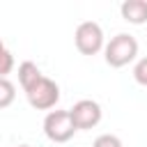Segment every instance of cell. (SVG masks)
<instances>
[{
    "label": "cell",
    "mask_w": 147,
    "mask_h": 147,
    "mask_svg": "<svg viewBox=\"0 0 147 147\" xmlns=\"http://www.w3.org/2000/svg\"><path fill=\"white\" fill-rule=\"evenodd\" d=\"M103 53H106L103 55L106 62L113 69H122V67H126L129 62L136 60V55H138V41H136V37H131L126 32H119V34H115L106 44Z\"/></svg>",
    "instance_id": "cell-1"
},
{
    "label": "cell",
    "mask_w": 147,
    "mask_h": 147,
    "mask_svg": "<svg viewBox=\"0 0 147 147\" xmlns=\"http://www.w3.org/2000/svg\"><path fill=\"white\" fill-rule=\"evenodd\" d=\"M25 96H28V103H30L32 108H37V110H51V108H55V103L60 101V87H57V83H55L53 78L41 76V78L25 92Z\"/></svg>",
    "instance_id": "cell-2"
},
{
    "label": "cell",
    "mask_w": 147,
    "mask_h": 147,
    "mask_svg": "<svg viewBox=\"0 0 147 147\" xmlns=\"http://www.w3.org/2000/svg\"><path fill=\"white\" fill-rule=\"evenodd\" d=\"M44 133L51 142H69L76 133L69 110H51L44 117Z\"/></svg>",
    "instance_id": "cell-3"
},
{
    "label": "cell",
    "mask_w": 147,
    "mask_h": 147,
    "mask_svg": "<svg viewBox=\"0 0 147 147\" xmlns=\"http://www.w3.org/2000/svg\"><path fill=\"white\" fill-rule=\"evenodd\" d=\"M74 41H76V48L83 53V55H96L101 48H103V30L99 23L94 21H85L76 28L74 32Z\"/></svg>",
    "instance_id": "cell-4"
},
{
    "label": "cell",
    "mask_w": 147,
    "mask_h": 147,
    "mask_svg": "<svg viewBox=\"0 0 147 147\" xmlns=\"http://www.w3.org/2000/svg\"><path fill=\"white\" fill-rule=\"evenodd\" d=\"M69 115H71L76 131H87L101 122V106L92 99H80L69 108Z\"/></svg>",
    "instance_id": "cell-5"
},
{
    "label": "cell",
    "mask_w": 147,
    "mask_h": 147,
    "mask_svg": "<svg viewBox=\"0 0 147 147\" xmlns=\"http://www.w3.org/2000/svg\"><path fill=\"white\" fill-rule=\"evenodd\" d=\"M119 14L131 25L147 23V0H124L119 5Z\"/></svg>",
    "instance_id": "cell-6"
},
{
    "label": "cell",
    "mask_w": 147,
    "mask_h": 147,
    "mask_svg": "<svg viewBox=\"0 0 147 147\" xmlns=\"http://www.w3.org/2000/svg\"><path fill=\"white\" fill-rule=\"evenodd\" d=\"M44 74L39 71V67L34 64V62H30V60H25V62H21L18 64V83H21V87H23V92H28L39 78H41Z\"/></svg>",
    "instance_id": "cell-7"
},
{
    "label": "cell",
    "mask_w": 147,
    "mask_h": 147,
    "mask_svg": "<svg viewBox=\"0 0 147 147\" xmlns=\"http://www.w3.org/2000/svg\"><path fill=\"white\" fill-rule=\"evenodd\" d=\"M14 99H16V87H14V83L7 80V78H0V108L11 106Z\"/></svg>",
    "instance_id": "cell-8"
},
{
    "label": "cell",
    "mask_w": 147,
    "mask_h": 147,
    "mask_svg": "<svg viewBox=\"0 0 147 147\" xmlns=\"http://www.w3.org/2000/svg\"><path fill=\"white\" fill-rule=\"evenodd\" d=\"M11 69H14V55L9 53V48L0 39V78H7V74Z\"/></svg>",
    "instance_id": "cell-9"
},
{
    "label": "cell",
    "mask_w": 147,
    "mask_h": 147,
    "mask_svg": "<svg viewBox=\"0 0 147 147\" xmlns=\"http://www.w3.org/2000/svg\"><path fill=\"white\" fill-rule=\"evenodd\" d=\"M133 78H136L138 85L147 87V57H142V60L136 62V67H133Z\"/></svg>",
    "instance_id": "cell-10"
},
{
    "label": "cell",
    "mask_w": 147,
    "mask_h": 147,
    "mask_svg": "<svg viewBox=\"0 0 147 147\" xmlns=\"http://www.w3.org/2000/svg\"><path fill=\"white\" fill-rule=\"evenodd\" d=\"M92 147H122V140L113 133H103L92 142Z\"/></svg>",
    "instance_id": "cell-11"
},
{
    "label": "cell",
    "mask_w": 147,
    "mask_h": 147,
    "mask_svg": "<svg viewBox=\"0 0 147 147\" xmlns=\"http://www.w3.org/2000/svg\"><path fill=\"white\" fill-rule=\"evenodd\" d=\"M16 147H30V145H16Z\"/></svg>",
    "instance_id": "cell-12"
}]
</instances>
